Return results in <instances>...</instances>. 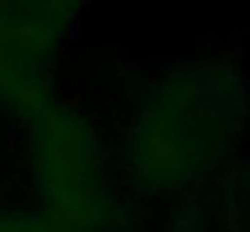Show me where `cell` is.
Returning a JSON list of instances; mask_svg holds the SVG:
<instances>
[{
	"label": "cell",
	"mask_w": 250,
	"mask_h": 232,
	"mask_svg": "<svg viewBox=\"0 0 250 232\" xmlns=\"http://www.w3.org/2000/svg\"><path fill=\"white\" fill-rule=\"evenodd\" d=\"M116 170L152 218L200 203L250 160V65L203 44L127 76L105 105Z\"/></svg>",
	"instance_id": "1"
},
{
	"label": "cell",
	"mask_w": 250,
	"mask_h": 232,
	"mask_svg": "<svg viewBox=\"0 0 250 232\" xmlns=\"http://www.w3.org/2000/svg\"><path fill=\"white\" fill-rule=\"evenodd\" d=\"M15 163L33 214L55 232H142L149 218L134 207L116 170L105 105L73 91L51 94L11 127Z\"/></svg>",
	"instance_id": "2"
},
{
	"label": "cell",
	"mask_w": 250,
	"mask_h": 232,
	"mask_svg": "<svg viewBox=\"0 0 250 232\" xmlns=\"http://www.w3.org/2000/svg\"><path fill=\"white\" fill-rule=\"evenodd\" d=\"M94 0H0V120L15 127L62 91V65Z\"/></svg>",
	"instance_id": "3"
},
{
	"label": "cell",
	"mask_w": 250,
	"mask_h": 232,
	"mask_svg": "<svg viewBox=\"0 0 250 232\" xmlns=\"http://www.w3.org/2000/svg\"><path fill=\"white\" fill-rule=\"evenodd\" d=\"M203 232H250V160L203 200Z\"/></svg>",
	"instance_id": "4"
},
{
	"label": "cell",
	"mask_w": 250,
	"mask_h": 232,
	"mask_svg": "<svg viewBox=\"0 0 250 232\" xmlns=\"http://www.w3.org/2000/svg\"><path fill=\"white\" fill-rule=\"evenodd\" d=\"M0 232H55L40 214L19 203H0Z\"/></svg>",
	"instance_id": "5"
}]
</instances>
